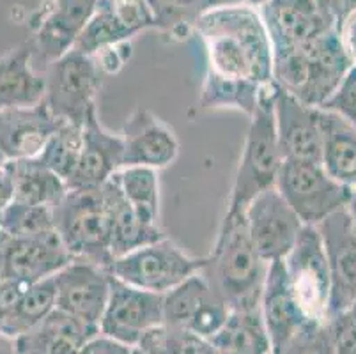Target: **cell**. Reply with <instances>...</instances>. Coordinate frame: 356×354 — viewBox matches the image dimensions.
<instances>
[{"instance_id": "1", "label": "cell", "mask_w": 356, "mask_h": 354, "mask_svg": "<svg viewBox=\"0 0 356 354\" xmlns=\"http://www.w3.org/2000/svg\"><path fill=\"white\" fill-rule=\"evenodd\" d=\"M193 32L206 54L200 105L250 117L273 87V48L259 9L245 2L213 9L197 19Z\"/></svg>"}, {"instance_id": "2", "label": "cell", "mask_w": 356, "mask_h": 354, "mask_svg": "<svg viewBox=\"0 0 356 354\" xmlns=\"http://www.w3.org/2000/svg\"><path fill=\"white\" fill-rule=\"evenodd\" d=\"M268 266L252 243L245 213H225L200 273L231 310H255Z\"/></svg>"}, {"instance_id": "3", "label": "cell", "mask_w": 356, "mask_h": 354, "mask_svg": "<svg viewBox=\"0 0 356 354\" xmlns=\"http://www.w3.org/2000/svg\"><path fill=\"white\" fill-rule=\"evenodd\" d=\"M351 66L337 31L330 29L305 47L273 57V83L305 105L319 108Z\"/></svg>"}, {"instance_id": "4", "label": "cell", "mask_w": 356, "mask_h": 354, "mask_svg": "<svg viewBox=\"0 0 356 354\" xmlns=\"http://www.w3.org/2000/svg\"><path fill=\"white\" fill-rule=\"evenodd\" d=\"M248 119L250 124L225 213H245L257 195L277 186L278 172L284 163L275 129L273 87L259 97L257 106Z\"/></svg>"}, {"instance_id": "5", "label": "cell", "mask_w": 356, "mask_h": 354, "mask_svg": "<svg viewBox=\"0 0 356 354\" xmlns=\"http://www.w3.org/2000/svg\"><path fill=\"white\" fill-rule=\"evenodd\" d=\"M54 225L73 259L108 269L114 262L110 252L108 214L102 188L67 190L63 200L51 207Z\"/></svg>"}, {"instance_id": "6", "label": "cell", "mask_w": 356, "mask_h": 354, "mask_svg": "<svg viewBox=\"0 0 356 354\" xmlns=\"http://www.w3.org/2000/svg\"><path fill=\"white\" fill-rule=\"evenodd\" d=\"M103 83V71L95 55L71 48L47 66L44 97L57 119L83 126L96 110V97Z\"/></svg>"}, {"instance_id": "7", "label": "cell", "mask_w": 356, "mask_h": 354, "mask_svg": "<svg viewBox=\"0 0 356 354\" xmlns=\"http://www.w3.org/2000/svg\"><path fill=\"white\" fill-rule=\"evenodd\" d=\"M202 268L204 257H192L179 245L161 238L114 259L108 273L124 284L163 296Z\"/></svg>"}, {"instance_id": "8", "label": "cell", "mask_w": 356, "mask_h": 354, "mask_svg": "<svg viewBox=\"0 0 356 354\" xmlns=\"http://www.w3.org/2000/svg\"><path fill=\"white\" fill-rule=\"evenodd\" d=\"M277 190L303 225L309 227H317L346 209L351 197V190L337 183L321 161L286 160L278 172Z\"/></svg>"}, {"instance_id": "9", "label": "cell", "mask_w": 356, "mask_h": 354, "mask_svg": "<svg viewBox=\"0 0 356 354\" xmlns=\"http://www.w3.org/2000/svg\"><path fill=\"white\" fill-rule=\"evenodd\" d=\"M289 285L309 323H326L330 307V269L317 227L305 225L284 259Z\"/></svg>"}, {"instance_id": "10", "label": "cell", "mask_w": 356, "mask_h": 354, "mask_svg": "<svg viewBox=\"0 0 356 354\" xmlns=\"http://www.w3.org/2000/svg\"><path fill=\"white\" fill-rule=\"evenodd\" d=\"M163 324V296L128 285L112 277L99 335L134 349L145 331Z\"/></svg>"}, {"instance_id": "11", "label": "cell", "mask_w": 356, "mask_h": 354, "mask_svg": "<svg viewBox=\"0 0 356 354\" xmlns=\"http://www.w3.org/2000/svg\"><path fill=\"white\" fill-rule=\"evenodd\" d=\"M245 222L255 250L268 264L284 261L305 227L277 186L262 191L248 204Z\"/></svg>"}, {"instance_id": "12", "label": "cell", "mask_w": 356, "mask_h": 354, "mask_svg": "<svg viewBox=\"0 0 356 354\" xmlns=\"http://www.w3.org/2000/svg\"><path fill=\"white\" fill-rule=\"evenodd\" d=\"M54 282L55 308L99 331L112 282L108 269L73 259L54 275Z\"/></svg>"}, {"instance_id": "13", "label": "cell", "mask_w": 356, "mask_h": 354, "mask_svg": "<svg viewBox=\"0 0 356 354\" xmlns=\"http://www.w3.org/2000/svg\"><path fill=\"white\" fill-rule=\"evenodd\" d=\"M317 230L330 269V321L349 310L356 301V234L346 209L328 216Z\"/></svg>"}, {"instance_id": "14", "label": "cell", "mask_w": 356, "mask_h": 354, "mask_svg": "<svg viewBox=\"0 0 356 354\" xmlns=\"http://www.w3.org/2000/svg\"><path fill=\"white\" fill-rule=\"evenodd\" d=\"M145 29H156L145 0H98L89 24L74 43V50L96 55L115 45L126 43Z\"/></svg>"}, {"instance_id": "15", "label": "cell", "mask_w": 356, "mask_h": 354, "mask_svg": "<svg viewBox=\"0 0 356 354\" xmlns=\"http://www.w3.org/2000/svg\"><path fill=\"white\" fill-rule=\"evenodd\" d=\"M259 15L266 27L273 57L305 47L317 35L335 29L316 0H271L259 8Z\"/></svg>"}, {"instance_id": "16", "label": "cell", "mask_w": 356, "mask_h": 354, "mask_svg": "<svg viewBox=\"0 0 356 354\" xmlns=\"http://www.w3.org/2000/svg\"><path fill=\"white\" fill-rule=\"evenodd\" d=\"M122 138V167H145L160 172L176 161L179 140L170 126L147 108H137L119 133Z\"/></svg>"}, {"instance_id": "17", "label": "cell", "mask_w": 356, "mask_h": 354, "mask_svg": "<svg viewBox=\"0 0 356 354\" xmlns=\"http://www.w3.org/2000/svg\"><path fill=\"white\" fill-rule=\"evenodd\" d=\"M273 113L282 160L321 161L319 108L305 105L273 83Z\"/></svg>"}, {"instance_id": "18", "label": "cell", "mask_w": 356, "mask_h": 354, "mask_svg": "<svg viewBox=\"0 0 356 354\" xmlns=\"http://www.w3.org/2000/svg\"><path fill=\"white\" fill-rule=\"evenodd\" d=\"M73 261L57 230L32 236L9 238L2 261V280H20L35 284L50 278Z\"/></svg>"}, {"instance_id": "19", "label": "cell", "mask_w": 356, "mask_h": 354, "mask_svg": "<svg viewBox=\"0 0 356 354\" xmlns=\"http://www.w3.org/2000/svg\"><path fill=\"white\" fill-rule=\"evenodd\" d=\"M259 310L270 339L271 354L282 353L298 331L309 323L294 298L284 261L270 262L268 266Z\"/></svg>"}, {"instance_id": "20", "label": "cell", "mask_w": 356, "mask_h": 354, "mask_svg": "<svg viewBox=\"0 0 356 354\" xmlns=\"http://www.w3.org/2000/svg\"><path fill=\"white\" fill-rule=\"evenodd\" d=\"M63 122L44 102L0 108V151L8 161L35 158Z\"/></svg>"}, {"instance_id": "21", "label": "cell", "mask_w": 356, "mask_h": 354, "mask_svg": "<svg viewBox=\"0 0 356 354\" xmlns=\"http://www.w3.org/2000/svg\"><path fill=\"white\" fill-rule=\"evenodd\" d=\"M122 168V138L119 133L103 128L98 112H92L83 124L80 160L67 181V190L102 188Z\"/></svg>"}, {"instance_id": "22", "label": "cell", "mask_w": 356, "mask_h": 354, "mask_svg": "<svg viewBox=\"0 0 356 354\" xmlns=\"http://www.w3.org/2000/svg\"><path fill=\"white\" fill-rule=\"evenodd\" d=\"M98 0H51L40 25L35 29L34 58L43 61L44 66L54 63L74 47Z\"/></svg>"}, {"instance_id": "23", "label": "cell", "mask_w": 356, "mask_h": 354, "mask_svg": "<svg viewBox=\"0 0 356 354\" xmlns=\"http://www.w3.org/2000/svg\"><path fill=\"white\" fill-rule=\"evenodd\" d=\"M102 195L106 214H108L112 257L118 259L140 248V246L165 238L161 227H153L142 222L134 207L126 202L124 195H122L118 179H115V174L103 184Z\"/></svg>"}, {"instance_id": "24", "label": "cell", "mask_w": 356, "mask_h": 354, "mask_svg": "<svg viewBox=\"0 0 356 354\" xmlns=\"http://www.w3.org/2000/svg\"><path fill=\"white\" fill-rule=\"evenodd\" d=\"M98 333L96 328L55 308L38 326L15 340L22 354H79Z\"/></svg>"}, {"instance_id": "25", "label": "cell", "mask_w": 356, "mask_h": 354, "mask_svg": "<svg viewBox=\"0 0 356 354\" xmlns=\"http://www.w3.org/2000/svg\"><path fill=\"white\" fill-rule=\"evenodd\" d=\"M43 97L44 77L34 67L32 41L0 57V108L31 106Z\"/></svg>"}, {"instance_id": "26", "label": "cell", "mask_w": 356, "mask_h": 354, "mask_svg": "<svg viewBox=\"0 0 356 354\" xmlns=\"http://www.w3.org/2000/svg\"><path fill=\"white\" fill-rule=\"evenodd\" d=\"M321 165L337 183L356 188V128L337 113L319 108Z\"/></svg>"}, {"instance_id": "27", "label": "cell", "mask_w": 356, "mask_h": 354, "mask_svg": "<svg viewBox=\"0 0 356 354\" xmlns=\"http://www.w3.org/2000/svg\"><path fill=\"white\" fill-rule=\"evenodd\" d=\"M15 188V202L54 207L67 193L63 177L41 163L38 158L13 160L6 163Z\"/></svg>"}, {"instance_id": "28", "label": "cell", "mask_w": 356, "mask_h": 354, "mask_svg": "<svg viewBox=\"0 0 356 354\" xmlns=\"http://www.w3.org/2000/svg\"><path fill=\"white\" fill-rule=\"evenodd\" d=\"M209 342L223 354H268L270 339L261 310H231L227 321Z\"/></svg>"}, {"instance_id": "29", "label": "cell", "mask_w": 356, "mask_h": 354, "mask_svg": "<svg viewBox=\"0 0 356 354\" xmlns=\"http://www.w3.org/2000/svg\"><path fill=\"white\" fill-rule=\"evenodd\" d=\"M126 202L147 225L160 227V177L145 167H122L115 174Z\"/></svg>"}, {"instance_id": "30", "label": "cell", "mask_w": 356, "mask_h": 354, "mask_svg": "<svg viewBox=\"0 0 356 354\" xmlns=\"http://www.w3.org/2000/svg\"><path fill=\"white\" fill-rule=\"evenodd\" d=\"M55 310V282L54 277L31 284L16 305L11 316L0 324V333L18 339L35 328L48 314Z\"/></svg>"}, {"instance_id": "31", "label": "cell", "mask_w": 356, "mask_h": 354, "mask_svg": "<svg viewBox=\"0 0 356 354\" xmlns=\"http://www.w3.org/2000/svg\"><path fill=\"white\" fill-rule=\"evenodd\" d=\"M211 285L204 278L202 273H197L188 280H184L172 291L163 294V324L172 330H186L190 321L195 317L208 298L213 294Z\"/></svg>"}, {"instance_id": "32", "label": "cell", "mask_w": 356, "mask_h": 354, "mask_svg": "<svg viewBox=\"0 0 356 354\" xmlns=\"http://www.w3.org/2000/svg\"><path fill=\"white\" fill-rule=\"evenodd\" d=\"M243 0H145L154 16V25L170 34L193 31L197 19L213 9L241 4Z\"/></svg>"}, {"instance_id": "33", "label": "cell", "mask_w": 356, "mask_h": 354, "mask_svg": "<svg viewBox=\"0 0 356 354\" xmlns=\"http://www.w3.org/2000/svg\"><path fill=\"white\" fill-rule=\"evenodd\" d=\"M82 144L83 126L64 121L59 128L55 129L54 135L48 138L44 147L35 158L43 165H47L50 170H54L59 177H63L67 184L74 168L79 165Z\"/></svg>"}, {"instance_id": "34", "label": "cell", "mask_w": 356, "mask_h": 354, "mask_svg": "<svg viewBox=\"0 0 356 354\" xmlns=\"http://www.w3.org/2000/svg\"><path fill=\"white\" fill-rule=\"evenodd\" d=\"M0 229L9 238H32L55 230L51 207L29 206L13 200L0 214Z\"/></svg>"}, {"instance_id": "35", "label": "cell", "mask_w": 356, "mask_h": 354, "mask_svg": "<svg viewBox=\"0 0 356 354\" xmlns=\"http://www.w3.org/2000/svg\"><path fill=\"white\" fill-rule=\"evenodd\" d=\"M280 354H335L330 321L307 323Z\"/></svg>"}, {"instance_id": "36", "label": "cell", "mask_w": 356, "mask_h": 354, "mask_svg": "<svg viewBox=\"0 0 356 354\" xmlns=\"http://www.w3.org/2000/svg\"><path fill=\"white\" fill-rule=\"evenodd\" d=\"M319 108L337 113L356 128V64L349 67L332 96Z\"/></svg>"}, {"instance_id": "37", "label": "cell", "mask_w": 356, "mask_h": 354, "mask_svg": "<svg viewBox=\"0 0 356 354\" xmlns=\"http://www.w3.org/2000/svg\"><path fill=\"white\" fill-rule=\"evenodd\" d=\"M335 31L346 55L353 64H356V8L351 9L344 18L335 25Z\"/></svg>"}, {"instance_id": "38", "label": "cell", "mask_w": 356, "mask_h": 354, "mask_svg": "<svg viewBox=\"0 0 356 354\" xmlns=\"http://www.w3.org/2000/svg\"><path fill=\"white\" fill-rule=\"evenodd\" d=\"M79 354H134V349L98 333L79 351Z\"/></svg>"}, {"instance_id": "39", "label": "cell", "mask_w": 356, "mask_h": 354, "mask_svg": "<svg viewBox=\"0 0 356 354\" xmlns=\"http://www.w3.org/2000/svg\"><path fill=\"white\" fill-rule=\"evenodd\" d=\"M316 2L333 25L339 24L353 9V0H316Z\"/></svg>"}, {"instance_id": "40", "label": "cell", "mask_w": 356, "mask_h": 354, "mask_svg": "<svg viewBox=\"0 0 356 354\" xmlns=\"http://www.w3.org/2000/svg\"><path fill=\"white\" fill-rule=\"evenodd\" d=\"M13 200H15V188H13L11 174L6 165H0V214Z\"/></svg>"}, {"instance_id": "41", "label": "cell", "mask_w": 356, "mask_h": 354, "mask_svg": "<svg viewBox=\"0 0 356 354\" xmlns=\"http://www.w3.org/2000/svg\"><path fill=\"white\" fill-rule=\"evenodd\" d=\"M0 354H22L18 346H16V340L11 337L0 333Z\"/></svg>"}, {"instance_id": "42", "label": "cell", "mask_w": 356, "mask_h": 354, "mask_svg": "<svg viewBox=\"0 0 356 354\" xmlns=\"http://www.w3.org/2000/svg\"><path fill=\"white\" fill-rule=\"evenodd\" d=\"M346 211L349 214V220H351V227L356 234V188L351 190V197L348 200V206H346Z\"/></svg>"}, {"instance_id": "43", "label": "cell", "mask_w": 356, "mask_h": 354, "mask_svg": "<svg viewBox=\"0 0 356 354\" xmlns=\"http://www.w3.org/2000/svg\"><path fill=\"white\" fill-rule=\"evenodd\" d=\"M9 241V236L0 229V280H2V261H4V250Z\"/></svg>"}, {"instance_id": "44", "label": "cell", "mask_w": 356, "mask_h": 354, "mask_svg": "<svg viewBox=\"0 0 356 354\" xmlns=\"http://www.w3.org/2000/svg\"><path fill=\"white\" fill-rule=\"evenodd\" d=\"M243 2H245V4H248V6H252V8L259 9V8H262V6L270 4L271 0H243Z\"/></svg>"}, {"instance_id": "45", "label": "cell", "mask_w": 356, "mask_h": 354, "mask_svg": "<svg viewBox=\"0 0 356 354\" xmlns=\"http://www.w3.org/2000/svg\"><path fill=\"white\" fill-rule=\"evenodd\" d=\"M8 163V160H6V156H4V152L0 151V165H6Z\"/></svg>"}, {"instance_id": "46", "label": "cell", "mask_w": 356, "mask_h": 354, "mask_svg": "<svg viewBox=\"0 0 356 354\" xmlns=\"http://www.w3.org/2000/svg\"><path fill=\"white\" fill-rule=\"evenodd\" d=\"M134 354H144V353H140V351H137V349H134Z\"/></svg>"}, {"instance_id": "47", "label": "cell", "mask_w": 356, "mask_h": 354, "mask_svg": "<svg viewBox=\"0 0 356 354\" xmlns=\"http://www.w3.org/2000/svg\"><path fill=\"white\" fill-rule=\"evenodd\" d=\"M356 8V0H353V9Z\"/></svg>"}, {"instance_id": "48", "label": "cell", "mask_w": 356, "mask_h": 354, "mask_svg": "<svg viewBox=\"0 0 356 354\" xmlns=\"http://www.w3.org/2000/svg\"><path fill=\"white\" fill-rule=\"evenodd\" d=\"M268 354H271V353H268Z\"/></svg>"}]
</instances>
